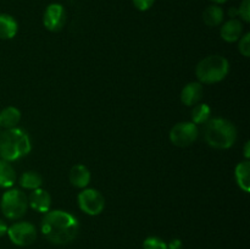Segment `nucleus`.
<instances>
[{"mask_svg":"<svg viewBox=\"0 0 250 249\" xmlns=\"http://www.w3.org/2000/svg\"><path fill=\"white\" fill-rule=\"evenodd\" d=\"M21 120V112L15 106H7L0 111V127L5 129L15 128Z\"/></svg>","mask_w":250,"mask_h":249,"instance_id":"nucleus-15","label":"nucleus"},{"mask_svg":"<svg viewBox=\"0 0 250 249\" xmlns=\"http://www.w3.org/2000/svg\"><path fill=\"white\" fill-rule=\"evenodd\" d=\"M27 199H28V204L31 205L32 209L37 210V211L45 214L50 210L51 197L45 189L37 188V189L32 190L31 195Z\"/></svg>","mask_w":250,"mask_h":249,"instance_id":"nucleus-10","label":"nucleus"},{"mask_svg":"<svg viewBox=\"0 0 250 249\" xmlns=\"http://www.w3.org/2000/svg\"><path fill=\"white\" fill-rule=\"evenodd\" d=\"M238 15L244 22H250V0H242L241 6L238 7Z\"/></svg>","mask_w":250,"mask_h":249,"instance_id":"nucleus-23","label":"nucleus"},{"mask_svg":"<svg viewBox=\"0 0 250 249\" xmlns=\"http://www.w3.org/2000/svg\"><path fill=\"white\" fill-rule=\"evenodd\" d=\"M229 71V63L221 55H210L199 61L195 67L198 81L205 84H214L226 78Z\"/></svg>","mask_w":250,"mask_h":249,"instance_id":"nucleus-4","label":"nucleus"},{"mask_svg":"<svg viewBox=\"0 0 250 249\" xmlns=\"http://www.w3.org/2000/svg\"><path fill=\"white\" fill-rule=\"evenodd\" d=\"M143 249H168V246L158 237H148L143 242Z\"/></svg>","mask_w":250,"mask_h":249,"instance_id":"nucleus-21","label":"nucleus"},{"mask_svg":"<svg viewBox=\"0 0 250 249\" xmlns=\"http://www.w3.org/2000/svg\"><path fill=\"white\" fill-rule=\"evenodd\" d=\"M66 22L65 7L58 2L48 5L43 15V24L48 31L59 32L62 29Z\"/></svg>","mask_w":250,"mask_h":249,"instance_id":"nucleus-9","label":"nucleus"},{"mask_svg":"<svg viewBox=\"0 0 250 249\" xmlns=\"http://www.w3.org/2000/svg\"><path fill=\"white\" fill-rule=\"evenodd\" d=\"M42 233L54 244H68L77 237L80 222L63 210H49L42 220Z\"/></svg>","mask_w":250,"mask_h":249,"instance_id":"nucleus-1","label":"nucleus"},{"mask_svg":"<svg viewBox=\"0 0 250 249\" xmlns=\"http://www.w3.org/2000/svg\"><path fill=\"white\" fill-rule=\"evenodd\" d=\"M237 14H238V11H237L236 9L229 10V16H231V17H234V15H237Z\"/></svg>","mask_w":250,"mask_h":249,"instance_id":"nucleus-27","label":"nucleus"},{"mask_svg":"<svg viewBox=\"0 0 250 249\" xmlns=\"http://www.w3.org/2000/svg\"><path fill=\"white\" fill-rule=\"evenodd\" d=\"M19 24L12 16L0 14V39H12L17 33Z\"/></svg>","mask_w":250,"mask_h":249,"instance_id":"nucleus-16","label":"nucleus"},{"mask_svg":"<svg viewBox=\"0 0 250 249\" xmlns=\"http://www.w3.org/2000/svg\"><path fill=\"white\" fill-rule=\"evenodd\" d=\"M198 136H199V129L193 122H178L170 131L171 143L180 148L192 145L198 139Z\"/></svg>","mask_w":250,"mask_h":249,"instance_id":"nucleus-6","label":"nucleus"},{"mask_svg":"<svg viewBox=\"0 0 250 249\" xmlns=\"http://www.w3.org/2000/svg\"><path fill=\"white\" fill-rule=\"evenodd\" d=\"M7 228H9V227H7V225L5 224L4 220L0 219V237L5 236V234L7 233Z\"/></svg>","mask_w":250,"mask_h":249,"instance_id":"nucleus-25","label":"nucleus"},{"mask_svg":"<svg viewBox=\"0 0 250 249\" xmlns=\"http://www.w3.org/2000/svg\"><path fill=\"white\" fill-rule=\"evenodd\" d=\"M238 50L246 58L250 56V33H246L243 37L239 38Z\"/></svg>","mask_w":250,"mask_h":249,"instance_id":"nucleus-22","label":"nucleus"},{"mask_svg":"<svg viewBox=\"0 0 250 249\" xmlns=\"http://www.w3.org/2000/svg\"><path fill=\"white\" fill-rule=\"evenodd\" d=\"M133 5L136 6L137 10L139 11H146V10L150 9L154 5L155 0H132Z\"/></svg>","mask_w":250,"mask_h":249,"instance_id":"nucleus-24","label":"nucleus"},{"mask_svg":"<svg viewBox=\"0 0 250 249\" xmlns=\"http://www.w3.org/2000/svg\"><path fill=\"white\" fill-rule=\"evenodd\" d=\"M28 199L20 189H9L2 194L0 200V209L5 217L10 220L21 219L27 211Z\"/></svg>","mask_w":250,"mask_h":249,"instance_id":"nucleus-5","label":"nucleus"},{"mask_svg":"<svg viewBox=\"0 0 250 249\" xmlns=\"http://www.w3.org/2000/svg\"><path fill=\"white\" fill-rule=\"evenodd\" d=\"M7 236L16 246L27 247L37 239V229L31 222H16L7 228Z\"/></svg>","mask_w":250,"mask_h":249,"instance_id":"nucleus-8","label":"nucleus"},{"mask_svg":"<svg viewBox=\"0 0 250 249\" xmlns=\"http://www.w3.org/2000/svg\"><path fill=\"white\" fill-rule=\"evenodd\" d=\"M16 181V172L11 164L0 159V187L10 188Z\"/></svg>","mask_w":250,"mask_h":249,"instance_id":"nucleus-18","label":"nucleus"},{"mask_svg":"<svg viewBox=\"0 0 250 249\" xmlns=\"http://www.w3.org/2000/svg\"><path fill=\"white\" fill-rule=\"evenodd\" d=\"M77 199L81 210L90 216L102 214L105 208V198L99 190L94 188H84L78 194Z\"/></svg>","mask_w":250,"mask_h":249,"instance_id":"nucleus-7","label":"nucleus"},{"mask_svg":"<svg viewBox=\"0 0 250 249\" xmlns=\"http://www.w3.org/2000/svg\"><path fill=\"white\" fill-rule=\"evenodd\" d=\"M20 185L26 189L34 190L37 188H41V186L43 185V178L36 171H27V172L22 173V176L20 177Z\"/></svg>","mask_w":250,"mask_h":249,"instance_id":"nucleus-19","label":"nucleus"},{"mask_svg":"<svg viewBox=\"0 0 250 249\" xmlns=\"http://www.w3.org/2000/svg\"><path fill=\"white\" fill-rule=\"evenodd\" d=\"M70 182L76 188H85L90 182V171L82 164L75 165L70 171Z\"/></svg>","mask_w":250,"mask_h":249,"instance_id":"nucleus-13","label":"nucleus"},{"mask_svg":"<svg viewBox=\"0 0 250 249\" xmlns=\"http://www.w3.org/2000/svg\"><path fill=\"white\" fill-rule=\"evenodd\" d=\"M210 114H211V109L208 104H195L192 110V122L195 124H207L210 120Z\"/></svg>","mask_w":250,"mask_h":249,"instance_id":"nucleus-20","label":"nucleus"},{"mask_svg":"<svg viewBox=\"0 0 250 249\" xmlns=\"http://www.w3.org/2000/svg\"><path fill=\"white\" fill-rule=\"evenodd\" d=\"M203 21L209 27L219 26L224 21V10L219 5H210L203 12Z\"/></svg>","mask_w":250,"mask_h":249,"instance_id":"nucleus-17","label":"nucleus"},{"mask_svg":"<svg viewBox=\"0 0 250 249\" xmlns=\"http://www.w3.org/2000/svg\"><path fill=\"white\" fill-rule=\"evenodd\" d=\"M249 148H250V144H249V142H247L246 146H244V156H246L247 160L250 158V149Z\"/></svg>","mask_w":250,"mask_h":249,"instance_id":"nucleus-26","label":"nucleus"},{"mask_svg":"<svg viewBox=\"0 0 250 249\" xmlns=\"http://www.w3.org/2000/svg\"><path fill=\"white\" fill-rule=\"evenodd\" d=\"M203 97V85L200 82H190L181 92V100L187 106H194Z\"/></svg>","mask_w":250,"mask_h":249,"instance_id":"nucleus-12","label":"nucleus"},{"mask_svg":"<svg viewBox=\"0 0 250 249\" xmlns=\"http://www.w3.org/2000/svg\"><path fill=\"white\" fill-rule=\"evenodd\" d=\"M221 38L227 43H234V42L239 41V38L243 34V24L239 20L231 19L227 22H225L221 27Z\"/></svg>","mask_w":250,"mask_h":249,"instance_id":"nucleus-11","label":"nucleus"},{"mask_svg":"<svg viewBox=\"0 0 250 249\" xmlns=\"http://www.w3.org/2000/svg\"><path fill=\"white\" fill-rule=\"evenodd\" d=\"M31 139L21 128H9L0 133V158L9 163L23 158L31 151Z\"/></svg>","mask_w":250,"mask_h":249,"instance_id":"nucleus-2","label":"nucleus"},{"mask_svg":"<svg viewBox=\"0 0 250 249\" xmlns=\"http://www.w3.org/2000/svg\"><path fill=\"white\" fill-rule=\"evenodd\" d=\"M250 163L249 160H244L239 163L234 168V178H236L237 185L239 186L242 190L248 193L250 190Z\"/></svg>","mask_w":250,"mask_h":249,"instance_id":"nucleus-14","label":"nucleus"},{"mask_svg":"<svg viewBox=\"0 0 250 249\" xmlns=\"http://www.w3.org/2000/svg\"><path fill=\"white\" fill-rule=\"evenodd\" d=\"M204 138L215 149H229L236 143L237 129L226 119H210L205 124Z\"/></svg>","mask_w":250,"mask_h":249,"instance_id":"nucleus-3","label":"nucleus"},{"mask_svg":"<svg viewBox=\"0 0 250 249\" xmlns=\"http://www.w3.org/2000/svg\"><path fill=\"white\" fill-rule=\"evenodd\" d=\"M211 1L216 2V4H224V2H226L227 0H211Z\"/></svg>","mask_w":250,"mask_h":249,"instance_id":"nucleus-28","label":"nucleus"}]
</instances>
